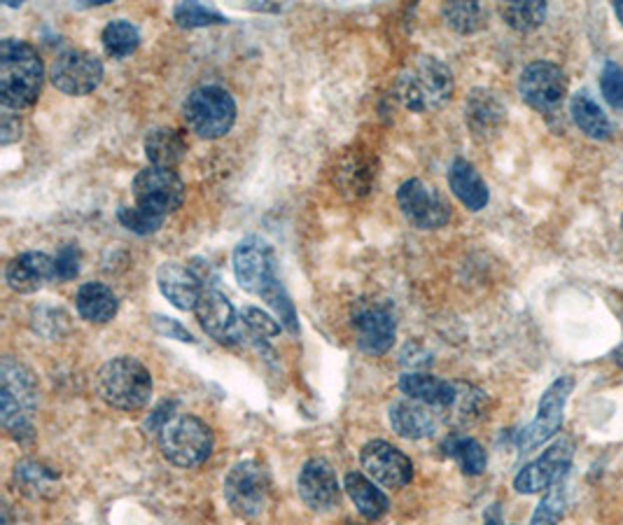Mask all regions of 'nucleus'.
<instances>
[{
    "label": "nucleus",
    "mask_w": 623,
    "mask_h": 525,
    "mask_svg": "<svg viewBox=\"0 0 623 525\" xmlns=\"http://www.w3.org/2000/svg\"><path fill=\"white\" fill-rule=\"evenodd\" d=\"M231 267L237 283L251 295L267 302L283 330L300 334V320L294 304L278 278V257L271 245L259 236H245L231 253Z\"/></svg>",
    "instance_id": "f257e3e1"
},
{
    "label": "nucleus",
    "mask_w": 623,
    "mask_h": 525,
    "mask_svg": "<svg viewBox=\"0 0 623 525\" xmlns=\"http://www.w3.org/2000/svg\"><path fill=\"white\" fill-rule=\"evenodd\" d=\"M44 66L34 44L17 38L0 42V101L3 107L24 111L30 107L42 89Z\"/></svg>",
    "instance_id": "f03ea898"
},
{
    "label": "nucleus",
    "mask_w": 623,
    "mask_h": 525,
    "mask_svg": "<svg viewBox=\"0 0 623 525\" xmlns=\"http://www.w3.org/2000/svg\"><path fill=\"white\" fill-rule=\"evenodd\" d=\"M38 381L26 364L14 358L0 362V423L17 441H30L36 435L34 413L38 409Z\"/></svg>",
    "instance_id": "7ed1b4c3"
},
{
    "label": "nucleus",
    "mask_w": 623,
    "mask_h": 525,
    "mask_svg": "<svg viewBox=\"0 0 623 525\" xmlns=\"http://www.w3.org/2000/svg\"><path fill=\"white\" fill-rule=\"evenodd\" d=\"M397 99L411 113H434L454 99V73L437 56H416L397 77Z\"/></svg>",
    "instance_id": "20e7f679"
},
{
    "label": "nucleus",
    "mask_w": 623,
    "mask_h": 525,
    "mask_svg": "<svg viewBox=\"0 0 623 525\" xmlns=\"http://www.w3.org/2000/svg\"><path fill=\"white\" fill-rule=\"evenodd\" d=\"M97 388L107 407L127 413L140 411L150 405L152 374L143 362L119 355L101 367Z\"/></svg>",
    "instance_id": "39448f33"
},
{
    "label": "nucleus",
    "mask_w": 623,
    "mask_h": 525,
    "mask_svg": "<svg viewBox=\"0 0 623 525\" xmlns=\"http://www.w3.org/2000/svg\"><path fill=\"white\" fill-rule=\"evenodd\" d=\"M182 117L192 133L206 141H217L237 125V103L225 87L204 85L187 94Z\"/></svg>",
    "instance_id": "423d86ee"
},
{
    "label": "nucleus",
    "mask_w": 623,
    "mask_h": 525,
    "mask_svg": "<svg viewBox=\"0 0 623 525\" xmlns=\"http://www.w3.org/2000/svg\"><path fill=\"white\" fill-rule=\"evenodd\" d=\"M215 446L213 430L196 415H174L160 432V449L170 465L192 470L204 465Z\"/></svg>",
    "instance_id": "0eeeda50"
},
{
    "label": "nucleus",
    "mask_w": 623,
    "mask_h": 525,
    "mask_svg": "<svg viewBox=\"0 0 623 525\" xmlns=\"http://www.w3.org/2000/svg\"><path fill=\"white\" fill-rule=\"evenodd\" d=\"M271 478L255 460H243L233 465L225 478V500L229 509L241 518L262 516L269 502Z\"/></svg>",
    "instance_id": "6e6552de"
},
{
    "label": "nucleus",
    "mask_w": 623,
    "mask_h": 525,
    "mask_svg": "<svg viewBox=\"0 0 623 525\" xmlns=\"http://www.w3.org/2000/svg\"><path fill=\"white\" fill-rule=\"evenodd\" d=\"M131 192L136 206L168 218L170 213H176L182 206L185 182L176 171H170V168L148 166L134 178Z\"/></svg>",
    "instance_id": "1a4fd4ad"
},
{
    "label": "nucleus",
    "mask_w": 623,
    "mask_h": 525,
    "mask_svg": "<svg viewBox=\"0 0 623 525\" xmlns=\"http://www.w3.org/2000/svg\"><path fill=\"white\" fill-rule=\"evenodd\" d=\"M572 390H574L572 376H560L547 390H544L535 421L519 435V449L523 453L539 449L542 444H547L551 437H556V432H560V427H563L565 405Z\"/></svg>",
    "instance_id": "9d476101"
},
{
    "label": "nucleus",
    "mask_w": 623,
    "mask_h": 525,
    "mask_svg": "<svg viewBox=\"0 0 623 525\" xmlns=\"http://www.w3.org/2000/svg\"><path fill=\"white\" fill-rule=\"evenodd\" d=\"M103 61L87 50L61 52L50 68L52 85L66 97H89L103 82Z\"/></svg>",
    "instance_id": "9b49d317"
},
{
    "label": "nucleus",
    "mask_w": 623,
    "mask_h": 525,
    "mask_svg": "<svg viewBox=\"0 0 623 525\" xmlns=\"http://www.w3.org/2000/svg\"><path fill=\"white\" fill-rule=\"evenodd\" d=\"M397 204L407 222L420 231L442 229L450 222V206L448 201L423 180L411 178L399 184Z\"/></svg>",
    "instance_id": "f8f14e48"
},
{
    "label": "nucleus",
    "mask_w": 623,
    "mask_h": 525,
    "mask_svg": "<svg viewBox=\"0 0 623 525\" xmlns=\"http://www.w3.org/2000/svg\"><path fill=\"white\" fill-rule=\"evenodd\" d=\"M355 342L365 355L381 358L395 344L397 322L391 308L381 302H357L353 308Z\"/></svg>",
    "instance_id": "ddd939ff"
},
{
    "label": "nucleus",
    "mask_w": 623,
    "mask_h": 525,
    "mask_svg": "<svg viewBox=\"0 0 623 525\" xmlns=\"http://www.w3.org/2000/svg\"><path fill=\"white\" fill-rule=\"evenodd\" d=\"M519 94L527 105L535 107L537 113L547 115L556 111L568 94L565 71L551 64V61L527 64L519 77Z\"/></svg>",
    "instance_id": "4468645a"
},
{
    "label": "nucleus",
    "mask_w": 623,
    "mask_h": 525,
    "mask_svg": "<svg viewBox=\"0 0 623 525\" xmlns=\"http://www.w3.org/2000/svg\"><path fill=\"white\" fill-rule=\"evenodd\" d=\"M572 456H574L572 439L563 437L554 441L547 451L533 462H527V465L517 474V478H513V490L521 492V496H535V492L549 490L556 482L568 476Z\"/></svg>",
    "instance_id": "2eb2a0df"
},
{
    "label": "nucleus",
    "mask_w": 623,
    "mask_h": 525,
    "mask_svg": "<svg viewBox=\"0 0 623 525\" xmlns=\"http://www.w3.org/2000/svg\"><path fill=\"white\" fill-rule=\"evenodd\" d=\"M360 462L371 482L383 488L399 490L409 486L414 478L411 458L383 439L367 441L360 451Z\"/></svg>",
    "instance_id": "dca6fc26"
},
{
    "label": "nucleus",
    "mask_w": 623,
    "mask_h": 525,
    "mask_svg": "<svg viewBox=\"0 0 623 525\" xmlns=\"http://www.w3.org/2000/svg\"><path fill=\"white\" fill-rule=\"evenodd\" d=\"M194 313L201 330L215 338L217 344H243L245 325L241 322V316H237V308L220 290H206Z\"/></svg>",
    "instance_id": "f3484780"
},
{
    "label": "nucleus",
    "mask_w": 623,
    "mask_h": 525,
    "mask_svg": "<svg viewBox=\"0 0 623 525\" xmlns=\"http://www.w3.org/2000/svg\"><path fill=\"white\" fill-rule=\"evenodd\" d=\"M297 492L310 512H330L341 502V484L325 458L306 460L297 476Z\"/></svg>",
    "instance_id": "a211bd4d"
},
{
    "label": "nucleus",
    "mask_w": 623,
    "mask_h": 525,
    "mask_svg": "<svg viewBox=\"0 0 623 525\" xmlns=\"http://www.w3.org/2000/svg\"><path fill=\"white\" fill-rule=\"evenodd\" d=\"M387 419H391V427L399 437L418 441L437 435L440 427L446 423V413L430 405H423V401L404 397L393 401Z\"/></svg>",
    "instance_id": "6ab92c4d"
},
{
    "label": "nucleus",
    "mask_w": 623,
    "mask_h": 525,
    "mask_svg": "<svg viewBox=\"0 0 623 525\" xmlns=\"http://www.w3.org/2000/svg\"><path fill=\"white\" fill-rule=\"evenodd\" d=\"M157 287L180 311H196V306L206 292L196 271L180 265V261H164V265H160Z\"/></svg>",
    "instance_id": "aec40b11"
},
{
    "label": "nucleus",
    "mask_w": 623,
    "mask_h": 525,
    "mask_svg": "<svg viewBox=\"0 0 623 525\" xmlns=\"http://www.w3.org/2000/svg\"><path fill=\"white\" fill-rule=\"evenodd\" d=\"M507 119L505 103L491 89H472L465 101V121L479 141H491Z\"/></svg>",
    "instance_id": "412c9836"
},
{
    "label": "nucleus",
    "mask_w": 623,
    "mask_h": 525,
    "mask_svg": "<svg viewBox=\"0 0 623 525\" xmlns=\"http://www.w3.org/2000/svg\"><path fill=\"white\" fill-rule=\"evenodd\" d=\"M56 278V261L47 253H24L8 261L5 283L20 295H34L47 281Z\"/></svg>",
    "instance_id": "4be33fe9"
},
{
    "label": "nucleus",
    "mask_w": 623,
    "mask_h": 525,
    "mask_svg": "<svg viewBox=\"0 0 623 525\" xmlns=\"http://www.w3.org/2000/svg\"><path fill=\"white\" fill-rule=\"evenodd\" d=\"M399 390L404 397L444 411L448 423V411L454 409L456 401V381H444L428 372H407L399 379Z\"/></svg>",
    "instance_id": "5701e85b"
},
{
    "label": "nucleus",
    "mask_w": 623,
    "mask_h": 525,
    "mask_svg": "<svg viewBox=\"0 0 623 525\" xmlns=\"http://www.w3.org/2000/svg\"><path fill=\"white\" fill-rule=\"evenodd\" d=\"M448 188L467 210L479 213L488 206V199H491L488 184L467 159H456L454 164H450Z\"/></svg>",
    "instance_id": "b1692460"
},
{
    "label": "nucleus",
    "mask_w": 623,
    "mask_h": 525,
    "mask_svg": "<svg viewBox=\"0 0 623 525\" xmlns=\"http://www.w3.org/2000/svg\"><path fill=\"white\" fill-rule=\"evenodd\" d=\"M143 150H145L150 166L170 168V171H176V166L185 159V154H187V141L176 129L157 127V129L148 131L145 141H143Z\"/></svg>",
    "instance_id": "393cba45"
},
{
    "label": "nucleus",
    "mask_w": 623,
    "mask_h": 525,
    "mask_svg": "<svg viewBox=\"0 0 623 525\" xmlns=\"http://www.w3.org/2000/svg\"><path fill=\"white\" fill-rule=\"evenodd\" d=\"M75 308L87 322L105 325L119 311V299L115 292L103 283H85L75 295Z\"/></svg>",
    "instance_id": "a878e982"
},
{
    "label": "nucleus",
    "mask_w": 623,
    "mask_h": 525,
    "mask_svg": "<svg viewBox=\"0 0 623 525\" xmlns=\"http://www.w3.org/2000/svg\"><path fill=\"white\" fill-rule=\"evenodd\" d=\"M344 488L357 512H360V516H365L367 521H379L387 514V509H391L385 492L377 488V484L360 472H348L344 478Z\"/></svg>",
    "instance_id": "bb28decb"
},
{
    "label": "nucleus",
    "mask_w": 623,
    "mask_h": 525,
    "mask_svg": "<svg viewBox=\"0 0 623 525\" xmlns=\"http://www.w3.org/2000/svg\"><path fill=\"white\" fill-rule=\"evenodd\" d=\"M570 115H572L574 125H577V129L586 133L588 138H594V141H610V138L614 136V127H612L610 117L605 115L602 107L590 99L586 91H580V94L572 97Z\"/></svg>",
    "instance_id": "cd10ccee"
},
{
    "label": "nucleus",
    "mask_w": 623,
    "mask_h": 525,
    "mask_svg": "<svg viewBox=\"0 0 623 525\" xmlns=\"http://www.w3.org/2000/svg\"><path fill=\"white\" fill-rule=\"evenodd\" d=\"M14 484L30 500L50 498L56 490L59 474L50 470L38 460H22L17 468H14Z\"/></svg>",
    "instance_id": "c85d7f7f"
},
{
    "label": "nucleus",
    "mask_w": 623,
    "mask_h": 525,
    "mask_svg": "<svg viewBox=\"0 0 623 525\" xmlns=\"http://www.w3.org/2000/svg\"><path fill=\"white\" fill-rule=\"evenodd\" d=\"M444 451L448 458H454L458 462L465 474H470V476L484 474L488 468V456L484 451V446L472 437L458 435V432L444 441Z\"/></svg>",
    "instance_id": "c756f323"
},
{
    "label": "nucleus",
    "mask_w": 623,
    "mask_h": 525,
    "mask_svg": "<svg viewBox=\"0 0 623 525\" xmlns=\"http://www.w3.org/2000/svg\"><path fill=\"white\" fill-rule=\"evenodd\" d=\"M486 405H488V397L484 390H479L472 383L456 381V401H454V409L448 411V421L458 423V425L474 423L481 419V415H484Z\"/></svg>",
    "instance_id": "7c9ffc66"
},
{
    "label": "nucleus",
    "mask_w": 623,
    "mask_h": 525,
    "mask_svg": "<svg viewBox=\"0 0 623 525\" xmlns=\"http://www.w3.org/2000/svg\"><path fill=\"white\" fill-rule=\"evenodd\" d=\"M101 42H103L105 54L111 59H127L138 50L140 34L131 22L115 20L103 28Z\"/></svg>",
    "instance_id": "2f4dec72"
},
{
    "label": "nucleus",
    "mask_w": 623,
    "mask_h": 525,
    "mask_svg": "<svg viewBox=\"0 0 623 525\" xmlns=\"http://www.w3.org/2000/svg\"><path fill=\"white\" fill-rule=\"evenodd\" d=\"M547 3L542 0H517V3H507L503 8V17L507 26H511L519 34H531V30L539 28L547 20Z\"/></svg>",
    "instance_id": "473e14b6"
},
{
    "label": "nucleus",
    "mask_w": 623,
    "mask_h": 525,
    "mask_svg": "<svg viewBox=\"0 0 623 525\" xmlns=\"http://www.w3.org/2000/svg\"><path fill=\"white\" fill-rule=\"evenodd\" d=\"M565 507H568V476L560 478V482H556L547 490V496L542 498V502L535 509L531 525H558L560 518L565 516Z\"/></svg>",
    "instance_id": "72a5a7b5"
},
{
    "label": "nucleus",
    "mask_w": 623,
    "mask_h": 525,
    "mask_svg": "<svg viewBox=\"0 0 623 525\" xmlns=\"http://www.w3.org/2000/svg\"><path fill=\"white\" fill-rule=\"evenodd\" d=\"M442 14H444L446 24L462 36L476 34V30L484 26V17H486L484 8H481L479 3H446Z\"/></svg>",
    "instance_id": "f704fd0d"
},
{
    "label": "nucleus",
    "mask_w": 623,
    "mask_h": 525,
    "mask_svg": "<svg viewBox=\"0 0 623 525\" xmlns=\"http://www.w3.org/2000/svg\"><path fill=\"white\" fill-rule=\"evenodd\" d=\"M174 20L180 28H204V26H220L229 22L225 14L201 3H178L174 8Z\"/></svg>",
    "instance_id": "c9c22d12"
},
{
    "label": "nucleus",
    "mask_w": 623,
    "mask_h": 525,
    "mask_svg": "<svg viewBox=\"0 0 623 525\" xmlns=\"http://www.w3.org/2000/svg\"><path fill=\"white\" fill-rule=\"evenodd\" d=\"M117 220L122 222L124 229H129L131 234H138V236H150L154 234V231H160L164 220L162 215H154L145 208H140V206H122L117 210Z\"/></svg>",
    "instance_id": "e433bc0d"
},
{
    "label": "nucleus",
    "mask_w": 623,
    "mask_h": 525,
    "mask_svg": "<svg viewBox=\"0 0 623 525\" xmlns=\"http://www.w3.org/2000/svg\"><path fill=\"white\" fill-rule=\"evenodd\" d=\"M241 322L247 328V332H253L257 338H274L283 330V325L276 318H271L267 311H262V308L255 306H245L241 311Z\"/></svg>",
    "instance_id": "4c0bfd02"
},
{
    "label": "nucleus",
    "mask_w": 623,
    "mask_h": 525,
    "mask_svg": "<svg viewBox=\"0 0 623 525\" xmlns=\"http://www.w3.org/2000/svg\"><path fill=\"white\" fill-rule=\"evenodd\" d=\"M600 89L605 101L610 103L614 111H623V66L607 61L600 75Z\"/></svg>",
    "instance_id": "58836bf2"
},
{
    "label": "nucleus",
    "mask_w": 623,
    "mask_h": 525,
    "mask_svg": "<svg viewBox=\"0 0 623 525\" xmlns=\"http://www.w3.org/2000/svg\"><path fill=\"white\" fill-rule=\"evenodd\" d=\"M54 261H56V281H73V278H77V273H80V261H82L80 248L68 243L56 253Z\"/></svg>",
    "instance_id": "ea45409f"
},
{
    "label": "nucleus",
    "mask_w": 623,
    "mask_h": 525,
    "mask_svg": "<svg viewBox=\"0 0 623 525\" xmlns=\"http://www.w3.org/2000/svg\"><path fill=\"white\" fill-rule=\"evenodd\" d=\"M24 125H22V117L17 111H12V107H3V115H0V145H12L17 143L22 138Z\"/></svg>",
    "instance_id": "a19ab883"
},
{
    "label": "nucleus",
    "mask_w": 623,
    "mask_h": 525,
    "mask_svg": "<svg viewBox=\"0 0 623 525\" xmlns=\"http://www.w3.org/2000/svg\"><path fill=\"white\" fill-rule=\"evenodd\" d=\"M152 328L157 330L162 336H168V338H176V342H182V344H194L196 338L190 334V330L182 328L178 320L174 318H164V316H154L152 318Z\"/></svg>",
    "instance_id": "79ce46f5"
},
{
    "label": "nucleus",
    "mask_w": 623,
    "mask_h": 525,
    "mask_svg": "<svg viewBox=\"0 0 623 525\" xmlns=\"http://www.w3.org/2000/svg\"><path fill=\"white\" fill-rule=\"evenodd\" d=\"M174 411H176V401H162L160 407H154L145 419V425H143L148 435L160 437V432L164 430V425L174 419Z\"/></svg>",
    "instance_id": "37998d69"
},
{
    "label": "nucleus",
    "mask_w": 623,
    "mask_h": 525,
    "mask_svg": "<svg viewBox=\"0 0 623 525\" xmlns=\"http://www.w3.org/2000/svg\"><path fill=\"white\" fill-rule=\"evenodd\" d=\"M486 525H503L500 521V512H497V507L491 509V512L486 514Z\"/></svg>",
    "instance_id": "c03bdc74"
},
{
    "label": "nucleus",
    "mask_w": 623,
    "mask_h": 525,
    "mask_svg": "<svg viewBox=\"0 0 623 525\" xmlns=\"http://www.w3.org/2000/svg\"><path fill=\"white\" fill-rule=\"evenodd\" d=\"M612 360L623 369V342L612 350Z\"/></svg>",
    "instance_id": "a18cd8bd"
},
{
    "label": "nucleus",
    "mask_w": 623,
    "mask_h": 525,
    "mask_svg": "<svg viewBox=\"0 0 623 525\" xmlns=\"http://www.w3.org/2000/svg\"><path fill=\"white\" fill-rule=\"evenodd\" d=\"M614 12H616V17H619V22L623 24V3H616V5H614Z\"/></svg>",
    "instance_id": "49530a36"
}]
</instances>
